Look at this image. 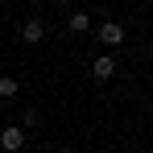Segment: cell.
<instances>
[{
    "instance_id": "obj_1",
    "label": "cell",
    "mask_w": 153,
    "mask_h": 153,
    "mask_svg": "<svg viewBox=\"0 0 153 153\" xmlns=\"http://www.w3.org/2000/svg\"><path fill=\"white\" fill-rule=\"evenodd\" d=\"M0 149H4V153H21V149H25V128H17V124L0 128Z\"/></svg>"
},
{
    "instance_id": "obj_2",
    "label": "cell",
    "mask_w": 153,
    "mask_h": 153,
    "mask_svg": "<svg viewBox=\"0 0 153 153\" xmlns=\"http://www.w3.org/2000/svg\"><path fill=\"white\" fill-rule=\"evenodd\" d=\"M95 37H100V42L108 46V50H112V46H120V42H124V25H120V21H103Z\"/></svg>"
},
{
    "instance_id": "obj_3",
    "label": "cell",
    "mask_w": 153,
    "mask_h": 153,
    "mask_svg": "<svg viewBox=\"0 0 153 153\" xmlns=\"http://www.w3.org/2000/svg\"><path fill=\"white\" fill-rule=\"evenodd\" d=\"M112 75H116V58H112V54H100V58L91 62V79H95V83H108Z\"/></svg>"
},
{
    "instance_id": "obj_4",
    "label": "cell",
    "mask_w": 153,
    "mask_h": 153,
    "mask_svg": "<svg viewBox=\"0 0 153 153\" xmlns=\"http://www.w3.org/2000/svg\"><path fill=\"white\" fill-rule=\"evenodd\" d=\"M42 37H46V25H42L37 17H29L25 25H21V42H25V46H37Z\"/></svg>"
},
{
    "instance_id": "obj_5",
    "label": "cell",
    "mask_w": 153,
    "mask_h": 153,
    "mask_svg": "<svg viewBox=\"0 0 153 153\" xmlns=\"http://www.w3.org/2000/svg\"><path fill=\"white\" fill-rule=\"evenodd\" d=\"M17 91H21V83H17V79H13V75H0V100H13Z\"/></svg>"
},
{
    "instance_id": "obj_6",
    "label": "cell",
    "mask_w": 153,
    "mask_h": 153,
    "mask_svg": "<svg viewBox=\"0 0 153 153\" xmlns=\"http://www.w3.org/2000/svg\"><path fill=\"white\" fill-rule=\"evenodd\" d=\"M21 128H25V137L33 132V128H42V112H37V108H29L25 116H21Z\"/></svg>"
},
{
    "instance_id": "obj_7",
    "label": "cell",
    "mask_w": 153,
    "mask_h": 153,
    "mask_svg": "<svg viewBox=\"0 0 153 153\" xmlns=\"http://www.w3.org/2000/svg\"><path fill=\"white\" fill-rule=\"evenodd\" d=\"M91 29V17L87 13H71V33H87Z\"/></svg>"
},
{
    "instance_id": "obj_8",
    "label": "cell",
    "mask_w": 153,
    "mask_h": 153,
    "mask_svg": "<svg viewBox=\"0 0 153 153\" xmlns=\"http://www.w3.org/2000/svg\"><path fill=\"white\" fill-rule=\"evenodd\" d=\"M58 153H79V149H71V145H66V149H58Z\"/></svg>"
},
{
    "instance_id": "obj_9",
    "label": "cell",
    "mask_w": 153,
    "mask_h": 153,
    "mask_svg": "<svg viewBox=\"0 0 153 153\" xmlns=\"http://www.w3.org/2000/svg\"><path fill=\"white\" fill-rule=\"evenodd\" d=\"M37 153H42V149H37Z\"/></svg>"
}]
</instances>
